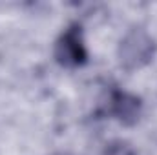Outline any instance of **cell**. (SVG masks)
I'll return each mask as SVG.
<instances>
[{
	"mask_svg": "<svg viewBox=\"0 0 157 155\" xmlns=\"http://www.w3.org/2000/svg\"><path fill=\"white\" fill-rule=\"evenodd\" d=\"M157 53L155 39L144 28H132L128 29L117 46V59L122 70L137 71L148 66Z\"/></svg>",
	"mask_w": 157,
	"mask_h": 155,
	"instance_id": "obj_1",
	"label": "cell"
},
{
	"mask_svg": "<svg viewBox=\"0 0 157 155\" xmlns=\"http://www.w3.org/2000/svg\"><path fill=\"white\" fill-rule=\"evenodd\" d=\"M53 59L59 66L75 70L88 62V47L84 31L78 22H71L53 44Z\"/></svg>",
	"mask_w": 157,
	"mask_h": 155,
	"instance_id": "obj_2",
	"label": "cell"
},
{
	"mask_svg": "<svg viewBox=\"0 0 157 155\" xmlns=\"http://www.w3.org/2000/svg\"><path fill=\"white\" fill-rule=\"evenodd\" d=\"M108 113L122 126H135L143 115V99L124 89H112L108 97Z\"/></svg>",
	"mask_w": 157,
	"mask_h": 155,
	"instance_id": "obj_3",
	"label": "cell"
},
{
	"mask_svg": "<svg viewBox=\"0 0 157 155\" xmlns=\"http://www.w3.org/2000/svg\"><path fill=\"white\" fill-rule=\"evenodd\" d=\"M104 155H137V152L133 148H130L126 142H112L106 148Z\"/></svg>",
	"mask_w": 157,
	"mask_h": 155,
	"instance_id": "obj_4",
	"label": "cell"
}]
</instances>
